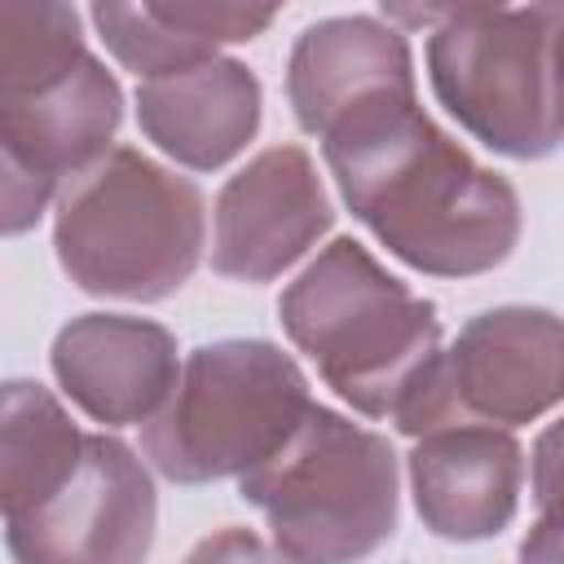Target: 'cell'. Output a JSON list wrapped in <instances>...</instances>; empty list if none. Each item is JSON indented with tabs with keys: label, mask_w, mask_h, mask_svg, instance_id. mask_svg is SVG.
<instances>
[{
	"label": "cell",
	"mask_w": 564,
	"mask_h": 564,
	"mask_svg": "<svg viewBox=\"0 0 564 564\" xmlns=\"http://www.w3.org/2000/svg\"><path fill=\"white\" fill-rule=\"evenodd\" d=\"M159 524L150 467L132 445L88 432L75 471L26 516L4 520L13 564H145Z\"/></svg>",
	"instance_id": "9"
},
{
	"label": "cell",
	"mask_w": 564,
	"mask_h": 564,
	"mask_svg": "<svg viewBox=\"0 0 564 564\" xmlns=\"http://www.w3.org/2000/svg\"><path fill=\"white\" fill-rule=\"evenodd\" d=\"M93 26L132 75L159 79L216 57L220 44L256 40L278 9L251 4H93Z\"/></svg>",
	"instance_id": "15"
},
{
	"label": "cell",
	"mask_w": 564,
	"mask_h": 564,
	"mask_svg": "<svg viewBox=\"0 0 564 564\" xmlns=\"http://www.w3.org/2000/svg\"><path fill=\"white\" fill-rule=\"evenodd\" d=\"M516 564H564V524L533 520V529L520 542Z\"/></svg>",
	"instance_id": "19"
},
{
	"label": "cell",
	"mask_w": 564,
	"mask_h": 564,
	"mask_svg": "<svg viewBox=\"0 0 564 564\" xmlns=\"http://www.w3.org/2000/svg\"><path fill=\"white\" fill-rule=\"evenodd\" d=\"M564 401V317L538 304L476 313L441 352L432 379L397 414V432L427 436L458 423L520 427Z\"/></svg>",
	"instance_id": "8"
},
{
	"label": "cell",
	"mask_w": 564,
	"mask_h": 564,
	"mask_svg": "<svg viewBox=\"0 0 564 564\" xmlns=\"http://www.w3.org/2000/svg\"><path fill=\"white\" fill-rule=\"evenodd\" d=\"M551 18H555V70L564 84V4H551Z\"/></svg>",
	"instance_id": "20"
},
{
	"label": "cell",
	"mask_w": 564,
	"mask_h": 564,
	"mask_svg": "<svg viewBox=\"0 0 564 564\" xmlns=\"http://www.w3.org/2000/svg\"><path fill=\"white\" fill-rule=\"evenodd\" d=\"M388 13L432 26V93L480 145L507 159H546L564 145V84L555 70L551 4H454Z\"/></svg>",
	"instance_id": "6"
},
{
	"label": "cell",
	"mask_w": 564,
	"mask_h": 564,
	"mask_svg": "<svg viewBox=\"0 0 564 564\" xmlns=\"http://www.w3.org/2000/svg\"><path fill=\"white\" fill-rule=\"evenodd\" d=\"M335 207L304 145H269L238 167L212 207V269L234 282H273L330 234Z\"/></svg>",
	"instance_id": "10"
},
{
	"label": "cell",
	"mask_w": 564,
	"mask_h": 564,
	"mask_svg": "<svg viewBox=\"0 0 564 564\" xmlns=\"http://www.w3.org/2000/svg\"><path fill=\"white\" fill-rule=\"evenodd\" d=\"M348 212L410 269L476 278L520 242L511 181L476 163L414 93L379 97L322 137Z\"/></svg>",
	"instance_id": "1"
},
{
	"label": "cell",
	"mask_w": 564,
	"mask_h": 564,
	"mask_svg": "<svg viewBox=\"0 0 564 564\" xmlns=\"http://www.w3.org/2000/svg\"><path fill=\"white\" fill-rule=\"evenodd\" d=\"M203 247V189L132 145H115L53 203L57 264L88 295L167 300L194 278Z\"/></svg>",
	"instance_id": "4"
},
{
	"label": "cell",
	"mask_w": 564,
	"mask_h": 564,
	"mask_svg": "<svg viewBox=\"0 0 564 564\" xmlns=\"http://www.w3.org/2000/svg\"><path fill=\"white\" fill-rule=\"evenodd\" d=\"M238 494L295 564H361L397 533V449L313 405L304 427L238 480Z\"/></svg>",
	"instance_id": "7"
},
{
	"label": "cell",
	"mask_w": 564,
	"mask_h": 564,
	"mask_svg": "<svg viewBox=\"0 0 564 564\" xmlns=\"http://www.w3.org/2000/svg\"><path fill=\"white\" fill-rule=\"evenodd\" d=\"M410 494L423 529L445 542L498 538L520 507L524 449L507 427L458 423L414 441Z\"/></svg>",
	"instance_id": "12"
},
{
	"label": "cell",
	"mask_w": 564,
	"mask_h": 564,
	"mask_svg": "<svg viewBox=\"0 0 564 564\" xmlns=\"http://www.w3.org/2000/svg\"><path fill=\"white\" fill-rule=\"evenodd\" d=\"M414 93V57L405 31L370 13L322 18L300 31L286 57V101L308 137H326L344 115Z\"/></svg>",
	"instance_id": "13"
},
{
	"label": "cell",
	"mask_w": 564,
	"mask_h": 564,
	"mask_svg": "<svg viewBox=\"0 0 564 564\" xmlns=\"http://www.w3.org/2000/svg\"><path fill=\"white\" fill-rule=\"evenodd\" d=\"M88 432L70 423L62 401L31 383H4V414H0V511L4 520L26 516L40 507L84 458Z\"/></svg>",
	"instance_id": "16"
},
{
	"label": "cell",
	"mask_w": 564,
	"mask_h": 564,
	"mask_svg": "<svg viewBox=\"0 0 564 564\" xmlns=\"http://www.w3.org/2000/svg\"><path fill=\"white\" fill-rule=\"evenodd\" d=\"M48 366L62 392L106 427L150 423L181 379L172 330L132 313L70 317L53 335Z\"/></svg>",
	"instance_id": "11"
},
{
	"label": "cell",
	"mask_w": 564,
	"mask_h": 564,
	"mask_svg": "<svg viewBox=\"0 0 564 564\" xmlns=\"http://www.w3.org/2000/svg\"><path fill=\"white\" fill-rule=\"evenodd\" d=\"M260 79L238 57H212L137 88V123L172 163L216 172L260 132Z\"/></svg>",
	"instance_id": "14"
},
{
	"label": "cell",
	"mask_w": 564,
	"mask_h": 564,
	"mask_svg": "<svg viewBox=\"0 0 564 564\" xmlns=\"http://www.w3.org/2000/svg\"><path fill=\"white\" fill-rule=\"evenodd\" d=\"M185 564H295L278 542H264L251 529H220L212 538H203Z\"/></svg>",
	"instance_id": "18"
},
{
	"label": "cell",
	"mask_w": 564,
	"mask_h": 564,
	"mask_svg": "<svg viewBox=\"0 0 564 564\" xmlns=\"http://www.w3.org/2000/svg\"><path fill=\"white\" fill-rule=\"evenodd\" d=\"M123 123L119 79L88 53L70 4H0L4 234H26L57 194L106 159Z\"/></svg>",
	"instance_id": "2"
},
{
	"label": "cell",
	"mask_w": 564,
	"mask_h": 564,
	"mask_svg": "<svg viewBox=\"0 0 564 564\" xmlns=\"http://www.w3.org/2000/svg\"><path fill=\"white\" fill-rule=\"evenodd\" d=\"M529 471H533L538 520L564 524V419H555L538 432L533 454H529Z\"/></svg>",
	"instance_id": "17"
},
{
	"label": "cell",
	"mask_w": 564,
	"mask_h": 564,
	"mask_svg": "<svg viewBox=\"0 0 564 564\" xmlns=\"http://www.w3.org/2000/svg\"><path fill=\"white\" fill-rule=\"evenodd\" d=\"M286 339L366 419H392L441 361L436 304L392 278L361 242L335 238L282 291Z\"/></svg>",
	"instance_id": "3"
},
{
	"label": "cell",
	"mask_w": 564,
	"mask_h": 564,
	"mask_svg": "<svg viewBox=\"0 0 564 564\" xmlns=\"http://www.w3.org/2000/svg\"><path fill=\"white\" fill-rule=\"evenodd\" d=\"M291 352L269 339L198 344L167 405L141 427L150 467L172 485H212L264 467L313 414Z\"/></svg>",
	"instance_id": "5"
}]
</instances>
